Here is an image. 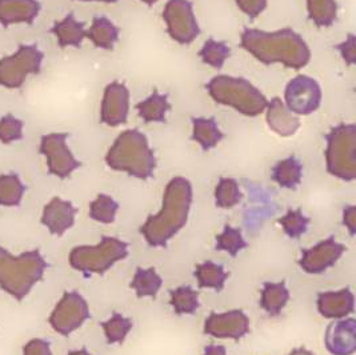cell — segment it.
Listing matches in <instances>:
<instances>
[{
    "instance_id": "obj_17",
    "label": "cell",
    "mask_w": 356,
    "mask_h": 355,
    "mask_svg": "<svg viewBox=\"0 0 356 355\" xmlns=\"http://www.w3.org/2000/svg\"><path fill=\"white\" fill-rule=\"evenodd\" d=\"M76 209L68 200H63L59 196H55L44 206L42 214V225L49 228L52 235L62 237L75 223Z\"/></svg>"
},
{
    "instance_id": "obj_8",
    "label": "cell",
    "mask_w": 356,
    "mask_h": 355,
    "mask_svg": "<svg viewBox=\"0 0 356 355\" xmlns=\"http://www.w3.org/2000/svg\"><path fill=\"white\" fill-rule=\"evenodd\" d=\"M44 55L35 45H23L15 54L0 59V86L8 90L20 88L29 75L40 72Z\"/></svg>"
},
{
    "instance_id": "obj_39",
    "label": "cell",
    "mask_w": 356,
    "mask_h": 355,
    "mask_svg": "<svg viewBox=\"0 0 356 355\" xmlns=\"http://www.w3.org/2000/svg\"><path fill=\"white\" fill-rule=\"evenodd\" d=\"M238 8L251 19L259 17L267 8V0H235Z\"/></svg>"
},
{
    "instance_id": "obj_23",
    "label": "cell",
    "mask_w": 356,
    "mask_h": 355,
    "mask_svg": "<svg viewBox=\"0 0 356 355\" xmlns=\"http://www.w3.org/2000/svg\"><path fill=\"white\" fill-rule=\"evenodd\" d=\"M119 35L120 30L106 17H94L91 27L86 33L91 43L102 49H113L119 40Z\"/></svg>"
},
{
    "instance_id": "obj_34",
    "label": "cell",
    "mask_w": 356,
    "mask_h": 355,
    "mask_svg": "<svg viewBox=\"0 0 356 355\" xmlns=\"http://www.w3.org/2000/svg\"><path fill=\"white\" fill-rule=\"evenodd\" d=\"M118 210L119 205L110 195L99 194L97 199L92 200L90 205V216L97 222L110 225L115 221Z\"/></svg>"
},
{
    "instance_id": "obj_3",
    "label": "cell",
    "mask_w": 356,
    "mask_h": 355,
    "mask_svg": "<svg viewBox=\"0 0 356 355\" xmlns=\"http://www.w3.org/2000/svg\"><path fill=\"white\" fill-rule=\"evenodd\" d=\"M106 163L110 168L146 180L154 175L156 158L148 139L139 129H126L110 147Z\"/></svg>"
},
{
    "instance_id": "obj_27",
    "label": "cell",
    "mask_w": 356,
    "mask_h": 355,
    "mask_svg": "<svg viewBox=\"0 0 356 355\" xmlns=\"http://www.w3.org/2000/svg\"><path fill=\"white\" fill-rule=\"evenodd\" d=\"M308 19L321 29L331 27L338 19L337 0H306Z\"/></svg>"
},
{
    "instance_id": "obj_5",
    "label": "cell",
    "mask_w": 356,
    "mask_h": 355,
    "mask_svg": "<svg viewBox=\"0 0 356 355\" xmlns=\"http://www.w3.org/2000/svg\"><path fill=\"white\" fill-rule=\"evenodd\" d=\"M206 88L213 102L250 118L264 113L268 103L259 88L244 78L216 75Z\"/></svg>"
},
{
    "instance_id": "obj_32",
    "label": "cell",
    "mask_w": 356,
    "mask_h": 355,
    "mask_svg": "<svg viewBox=\"0 0 356 355\" xmlns=\"http://www.w3.org/2000/svg\"><path fill=\"white\" fill-rule=\"evenodd\" d=\"M243 195L232 178H220L215 189V203L219 209H232L241 203Z\"/></svg>"
},
{
    "instance_id": "obj_2",
    "label": "cell",
    "mask_w": 356,
    "mask_h": 355,
    "mask_svg": "<svg viewBox=\"0 0 356 355\" xmlns=\"http://www.w3.org/2000/svg\"><path fill=\"white\" fill-rule=\"evenodd\" d=\"M193 203V184L183 177L172 178L163 194L162 209L149 215L140 234L151 247H165L171 238L186 226Z\"/></svg>"
},
{
    "instance_id": "obj_9",
    "label": "cell",
    "mask_w": 356,
    "mask_h": 355,
    "mask_svg": "<svg viewBox=\"0 0 356 355\" xmlns=\"http://www.w3.org/2000/svg\"><path fill=\"white\" fill-rule=\"evenodd\" d=\"M162 15L167 33L178 45H191L200 35V27L190 0H168Z\"/></svg>"
},
{
    "instance_id": "obj_20",
    "label": "cell",
    "mask_w": 356,
    "mask_h": 355,
    "mask_svg": "<svg viewBox=\"0 0 356 355\" xmlns=\"http://www.w3.org/2000/svg\"><path fill=\"white\" fill-rule=\"evenodd\" d=\"M42 10L38 0H0V24H33Z\"/></svg>"
},
{
    "instance_id": "obj_42",
    "label": "cell",
    "mask_w": 356,
    "mask_h": 355,
    "mask_svg": "<svg viewBox=\"0 0 356 355\" xmlns=\"http://www.w3.org/2000/svg\"><path fill=\"white\" fill-rule=\"evenodd\" d=\"M343 225L347 227L350 234L354 237L356 234V207L347 206L343 211Z\"/></svg>"
},
{
    "instance_id": "obj_28",
    "label": "cell",
    "mask_w": 356,
    "mask_h": 355,
    "mask_svg": "<svg viewBox=\"0 0 356 355\" xmlns=\"http://www.w3.org/2000/svg\"><path fill=\"white\" fill-rule=\"evenodd\" d=\"M195 276L197 279L199 287L222 291L225 289L228 274L223 269V266L207 260V262L196 266Z\"/></svg>"
},
{
    "instance_id": "obj_16",
    "label": "cell",
    "mask_w": 356,
    "mask_h": 355,
    "mask_svg": "<svg viewBox=\"0 0 356 355\" xmlns=\"http://www.w3.org/2000/svg\"><path fill=\"white\" fill-rule=\"evenodd\" d=\"M325 347L332 355H353L356 352V321L343 318L331 323L325 331Z\"/></svg>"
},
{
    "instance_id": "obj_11",
    "label": "cell",
    "mask_w": 356,
    "mask_h": 355,
    "mask_svg": "<svg viewBox=\"0 0 356 355\" xmlns=\"http://www.w3.org/2000/svg\"><path fill=\"white\" fill-rule=\"evenodd\" d=\"M90 318L86 299L76 291H67L49 315L51 327L60 336H70Z\"/></svg>"
},
{
    "instance_id": "obj_31",
    "label": "cell",
    "mask_w": 356,
    "mask_h": 355,
    "mask_svg": "<svg viewBox=\"0 0 356 355\" xmlns=\"http://www.w3.org/2000/svg\"><path fill=\"white\" fill-rule=\"evenodd\" d=\"M229 56L231 49L226 42L215 39H209L207 42H204L203 47L199 51V58L202 59V62L215 70L223 68Z\"/></svg>"
},
{
    "instance_id": "obj_13",
    "label": "cell",
    "mask_w": 356,
    "mask_h": 355,
    "mask_svg": "<svg viewBox=\"0 0 356 355\" xmlns=\"http://www.w3.org/2000/svg\"><path fill=\"white\" fill-rule=\"evenodd\" d=\"M130 113V90L124 83L111 81L103 93L100 120L108 127H118L127 122Z\"/></svg>"
},
{
    "instance_id": "obj_36",
    "label": "cell",
    "mask_w": 356,
    "mask_h": 355,
    "mask_svg": "<svg viewBox=\"0 0 356 355\" xmlns=\"http://www.w3.org/2000/svg\"><path fill=\"white\" fill-rule=\"evenodd\" d=\"M247 247L242 231L232 226H225L222 234L216 237V250L226 251L231 257H236L242 250Z\"/></svg>"
},
{
    "instance_id": "obj_7",
    "label": "cell",
    "mask_w": 356,
    "mask_h": 355,
    "mask_svg": "<svg viewBox=\"0 0 356 355\" xmlns=\"http://www.w3.org/2000/svg\"><path fill=\"white\" fill-rule=\"evenodd\" d=\"M129 255V244L113 237H103L97 246H78L70 253V265L84 275L107 273Z\"/></svg>"
},
{
    "instance_id": "obj_38",
    "label": "cell",
    "mask_w": 356,
    "mask_h": 355,
    "mask_svg": "<svg viewBox=\"0 0 356 355\" xmlns=\"http://www.w3.org/2000/svg\"><path fill=\"white\" fill-rule=\"evenodd\" d=\"M24 123L14 115H6L0 119V142L4 145L14 143L23 138Z\"/></svg>"
},
{
    "instance_id": "obj_45",
    "label": "cell",
    "mask_w": 356,
    "mask_h": 355,
    "mask_svg": "<svg viewBox=\"0 0 356 355\" xmlns=\"http://www.w3.org/2000/svg\"><path fill=\"white\" fill-rule=\"evenodd\" d=\"M68 355H92L90 354L86 349H81V350H76V352H71V353H68Z\"/></svg>"
},
{
    "instance_id": "obj_22",
    "label": "cell",
    "mask_w": 356,
    "mask_h": 355,
    "mask_svg": "<svg viewBox=\"0 0 356 355\" xmlns=\"http://www.w3.org/2000/svg\"><path fill=\"white\" fill-rule=\"evenodd\" d=\"M193 141L202 147L203 151H210L219 145L225 134L213 118H193Z\"/></svg>"
},
{
    "instance_id": "obj_29",
    "label": "cell",
    "mask_w": 356,
    "mask_h": 355,
    "mask_svg": "<svg viewBox=\"0 0 356 355\" xmlns=\"http://www.w3.org/2000/svg\"><path fill=\"white\" fill-rule=\"evenodd\" d=\"M162 285V278L155 271V269H142V267L136 270L134 279L131 282V287L135 290L138 298L156 297Z\"/></svg>"
},
{
    "instance_id": "obj_43",
    "label": "cell",
    "mask_w": 356,
    "mask_h": 355,
    "mask_svg": "<svg viewBox=\"0 0 356 355\" xmlns=\"http://www.w3.org/2000/svg\"><path fill=\"white\" fill-rule=\"evenodd\" d=\"M203 355H227L226 347L220 345H211L204 349Z\"/></svg>"
},
{
    "instance_id": "obj_47",
    "label": "cell",
    "mask_w": 356,
    "mask_h": 355,
    "mask_svg": "<svg viewBox=\"0 0 356 355\" xmlns=\"http://www.w3.org/2000/svg\"><path fill=\"white\" fill-rule=\"evenodd\" d=\"M142 3H145L147 6H152V4H155V3H158L159 0H140Z\"/></svg>"
},
{
    "instance_id": "obj_19",
    "label": "cell",
    "mask_w": 356,
    "mask_h": 355,
    "mask_svg": "<svg viewBox=\"0 0 356 355\" xmlns=\"http://www.w3.org/2000/svg\"><path fill=\"white\" fill-rule=\"evenodd\" d=\"M318 310L328 320H343L355 310V297L350 289L325 291L318 295Z\"/></svg>"
},
{
    "instance_id": "obj_24",
    "label": "cell",
    "mask_w": 356,
    "mask_h": 355,
    "mask_svg": "<svg viewBox=\"0 0 356 355\" xmlns=\"http://www.w3.org/2000/svg\"><path fill=\"white\" fill-rule=\"evenodd\" d=\"M136 111L147 123H163L171 110V103L167 94L154 91L149 97L136 104Z\"/></svg>"
},
{
    "instance_id": "obj_40",
    "label": "cell",
    "mask_w": 356,
    "mask_h": 355,
    "mask_svg": "<svg viewBox=\"0 0 356 355\" xmlns=\"http://www.w3.org/2000/svg\"><path fill=\"white\" fill-rule=\"evenodd\" d=\"M341 59L348 65H354L356 62V38L354 33H350L340 45L337 46Z\"/></svg>"
},
{
    "instance_id": "obj_35",
    "label": "cell",
    "mask_w": 356,
    "mask_h": 355,
    "mask_svg": "<svg viewBox=\"0 0 356 355\" xmlns=\"http://www.w3.org/2000/svg\"><path fill=\"white\" fill-rule=\"evenodd\" d=\"M132 326L134 324H132L131 320L118 314V313H115L108 321L102 323V327L104 330V336H106L107 342L110 345L123 343L127 338Z\"/></svg>"
},
{
    "instance_id": "obj_25",
    "label": "cell",
    "mask_w": 356,
    "mask_h": 355,
    "mask_svg": "<svg viewBox=\"0 0 356 355\" xmlns=\"http://www.w3.org/2000/svg\"><path fill=\"white\" fill-rule=\"evenodd\" d=\"M271 177L280 187L293 190L302 182L303 166L298 158L289 157V158L282 159L276 163L273 168Z\"/></svg>"
},
{
    "instance_id": "obj_15",
    "label": "cell",
    "mask_w": 356,
    "mask_h": 355,
    "mask_svg": "<svg viewBox=\"0 0 356 355\" xmlns=\"http://www.w3.org/2000/svg\"><path fill=\"white\" fill-rule=\"evenodd\" d=\"M344 251L346 247L343 244L328 238L305 250L299 260V266L307 274H322L339 260Z\"/></svg>"
},
{
    "instance_id": "obj_37",
    "label": "cell",
    "mask_w": 356,
    "mask_h": 355,
    "mask_svg": "<svg viewBox=\"0 0 356 355\" xmlns=\"http://www.w3.org/2000/svg\"><path fill=\"white\" fill-rule=\"evenodd\" d=\"M279 223L283 227L284 232L291 238L298 239L307 231L309 219L302 210H290L284 216L279 219Z\"/></svg>"
},
{
    "instance_id": "obj_44",
    "label": "cell",
    "mask_w": 356,
    "mask_h": 355,
    "mask_svg": "<svg viewBox=\"0 0 356 355\" xmlns=\"http://www.w3.org/2000/svg\"><path fill=\"white\" fill-rule=\"evenodd\" d=\"M290 355H314L309 350L307 349H305V347H299V349H295V350H292Z\"/></svg>"
},
{
    "instance_id": "obj_46",
    "label": "cell",
    "mask_w": 356,
    "mask_h": 355,
    "mask_svg": "<svg viewBox=\"0 0 356 355\" xmlns=\"http://www.w3.org/2000/svg\"><path fill=\"white\" fill-rule=\"evenodd\" d=\"M79 1H99V3H116L118 0H79Z\"/></svg>"
},
{
    "instance_id": "obj_1",
    "label": "cell",
    "mask_w": 356,
    "mask_h": 355,
    "mask_svg": "<svg viewBox=\"0 0 356 355\" xmlns=\"http://www.w3.org/2000/svg\"><path fill=\"white\" fill-rule=\"evenodd\" d=\"M241 45L251 56L266 65H282L292 70H302L311 61L307 42L292 29L276 31L244 29Z\"/></svg>"
},
{
    "instance_id": "obj_4",
    "label": "cell",
    "mask_w": 356,
    "mask_h": 355,
    "mask_svg": "<svg viewBox=\"0 0 356 355\" xmlns=\"http://www.w3.org/2000/svg\"><path fill=\"white\" fill-rule=\"evenodd\" d=\"M47 262L36 248L14 257L0 246V289L22 302L42 281Z\"/></svg>"
},
{
    "instance_id": "obj_21",
    "label": "cell",
    "mask_w": 356,
    "mask_h": 355,
    "mask_svg": "<svg viewBox=\"0 0 356 355\" xmlns=\"http://www.w3.org/2000/svg\"><path fill=\"white\" fill-rule=\"evenodd\" d=\"M58 39V45L65 47H76L79 49L83 40L87 38V30L84 29V23L79 22L74 14H68L60 22H56L51 30Z\"/></svg>"
},
{
    "instance_id": "obj_18",
    "label": "cell",
    "mask_w": 356,
    "mask_h": 355,
    "mask_svg": "<svg viewBox=\"0 0 356 355\" xmlns=\"http://www.w3.org/2000/svg\"><path fill=\"white\" fill-rule=\"evenodd\" d=\"M266 122L282 138H289L300 129V118L292 113L280 97H273L266 107Z\"/></svg>"
},
{
    "instance_id": "obj_6",
    "label": "cell",
    "mask_w": 356,
    "mask_h": 355,
    "mask_svg": "<svg viewBox=\"0 0 356 355\" xmlns=\"http://www.w3.org/2000/svg\"><path fill=\"white\" fill-rule=\"evenodd\" d=\"M325 167L332 177L344 182L356 179V126L341 123L325 136Z\"/></svg>"
},
{
    "instance_id": "obj_26",
    "label": "cell",
    "mask_w": 356,
    "mask_h": 355,
    "mask_svg": "<svg viewBox=\"0 0 356 355\" xmlns=\"http://www.w3.org/2000/svg\"><path fill=\"white\" fill-rule=\"evenodd\" d=\"M289 299H290V292L286 287L284 282H277V283L267 282L264 283L261 290L260 306L271 317H276L286 307Z\"/></svg>"
},
{
    "instance_id": "obj_41",
    "label": "cell",
    "mask_w": 356,
    "mask_h": 355,
    "mask_svg": "<svg viewBox=\"0 0 356 355\" xmlns=\"http://www.w3.org/2000/svg\"><path fill=\"white\" fill-rule=\"evenodd\" d=\"M24 355H52L49 343L44 339L35 338L27 342L23 349Z\"/></svg>"
},
{
    "instance_id": "obj_14",
    "label": "cell",
    "mask_w": 356,
    "mask_h": 355,
    "mask_svg": "<svg viewBox=\"0 0 356 355\" xmlns=\"http://www.w3.org/2000/svg\"><path fill=\"white\" fill-rule=\"evenodd\" d=\"M250 331V320L242 310H231L222 314L212 313L204 323V333L220 339L243 338Z\"/></svg>"
},
{
    "instance_id": "obj_12",
    "label": "cell",
    "mask_w": 356,
    "mask_h": 355,
    "mask_svg": "<svg viewBox=\"0 0 356 355\" xmlns=\"http://www.w3.org/2000/svg\"><path fill=\"white\" fill-rule=\"evenodd\" d=\"M68 134L52 132L42 136L39 151L47 159V167L51 175L65 179L81 166L70 147L67 145Z\"/></svg>"
},
{
    "instance_id": "obj_33",
    "label": "cell",
    "mask_w": 356,
    "mask_h": 355,
    "mask_svg": "<svg viewBox=\"0 0 356 355\" xmlns=\"http://www.w3.org/2000/svg\"><path fill=\"white\" fill-rule=\"evenodd\" d=\"M170 305L178 315H191L199 308V294L188 286L171 291Z\"/></svg>"
},
{
    "instance_id": "obj_30",
    "label": "cell",
    "mask_w": 356,
    "mask_h": 355,
    "mask_svg": "<svg viewBox=\"0 0 356 355\" xmlns=\"http://www.w3.org/2000/svg\"><path fill=\"white\" fill-rule=\"evenodd\" d=\"M26 193V186L20 180L17 174L0 175V206L15 207L19 206L23 195Z\"/></svg>"
},
{
    "instance_id": "obj_10",
    "label": "cell",
    "mask_w": 356,
    "mask_h": 355,
    "mask_svg": "<svg viewBox=\"0 0 356 355\" xmlns=\"http://www.w3.org/2000/svg\"><path fill=\"white\" fill-rule=\"evenodd\" d=\"M323 91L319 81L307 75H296L287 83L284 104L298 116L316 113L322 104Z\"/></svg>"
}]
</instances>
